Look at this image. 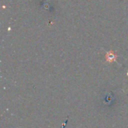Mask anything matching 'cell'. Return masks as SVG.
Here are the masks:
<instances>
[{"label":"cell","mask_w":128,"mask_h":128,"mask_svg":"<svg viewBox=\"0 0 128 128\" xmlns=\"http://www.w3.org/2000/svg\"><path fill=\"white\" fill-rule=\"evenodd\" d=\"M105 58H106V61L109 63H112L113 62H116L117 58H118V56L117 54H116L112 50H110L109 52H107L106 53V56H105Z\"/></svg>","instance_id":"cell-1"}]
</instances>
